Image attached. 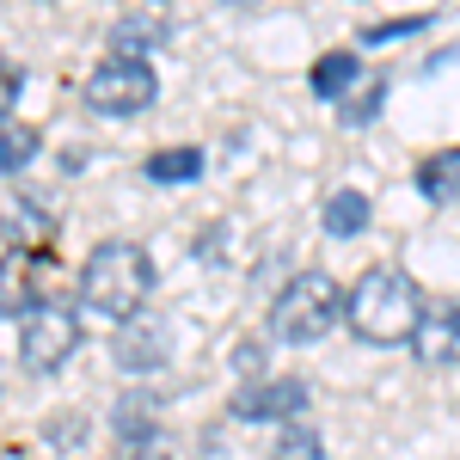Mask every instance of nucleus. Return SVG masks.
<instances>
[{"label":"nucleus","instance_id":"f257e3e1","mask_svg":"<svg viewBox=\"0 0 460 460\" xmlns=\"http://www.w3.org/2000/svg\"><path fill=\"white\" fill-rule=\"evenodd\" d=\"M424 295L418 283L399 270V264H375L350 283V301H344V319L362 344H411L418 325H424Z\"/></svg>","mask_w":460,"mask_h":460},{"label":"nucleus","instance_id":"f03ea898","mask_svg":"<svg viewBox=\"0 0 460 460\" xmlns=\"http://www.w3.org/2000/svg\"><path fill=\"white\" fill-rule=\"evenodd\" d=\"M147 288H154V264L136 240H99L80 264V307L93 319H111V325H129L142 314Z\"/></svg>","mask_w":460,"mask_h":460},{"label":"nucleus","instance_id":"7ed1b4c3","mask_svg":"<svg viewBox=\"0 0 460 460\" xmlns=\"http://www.w3.org/2000/svg\"><path fill=\"white\" fill-rule=\"evenodd\" d=\"M344 301H350V295H338V283H332L325 270H301V277L270 301V332H277L283 344H314V338H325V332L344 319Z\"/></svg>","mask_w":460,"mask_h":460},{"label":"nucleus","instance_id":"20e7f679","mask_svg":"<svg viewBox=\"0 0 460 460\" xmlns=\"http://www.w3.org/2000/svg\"><path fill=\"white\" fill-rule=\"evenodd\" d=\"M154 93H160L154 68L129 62V56H105L99 68L86 74V105L99 111V117H136V111L154 105Z\"/></svg>","mask_w":460,"mask_h":460},{"label":"nucleus","instance_id":"39448f33","mask_svg":"<svg viewBox=\"0 0 460 460\" xmlns=\"http://www.w3.org/2000/svg\"><path fill=\"white\" fill-rule=\"evenodd\" d=\"M80 350V325H74L68 307H31V314L19 319V362L31 368V375H56L68 356Z\"/></svg>","mask_w":460,"mask_h":460},{"label":"nucleus","instance_id":"423d86ee","mask_svg":"<svg viewBox=\"0 0 460 460\" xmlns=\"http://www.w3.org/2000/svg\"><path fill=\"white\" fill-rule=\"evenodd\" d=\"M307 411V381L283 375V381H252L234 393V418H295Z\"/></svg>","mask_w":460,"mask_h":460},{"label":"nucleus","instance_id":"0eeeda50","mask_svg":"<svg viewBox=\"0 0 460 460\" xmlns=\"http://www.w3.org/2000/svg\"><path fill=\"white\" fill-rule=\"evenodd\" d=\"M411 350L424 368H455L460 362V301H436L418 325V338H411Z\"/></svg>","mask_w":460,"mask_h":460},{"label":"nucleus","instance_id":"6e6552de","mask_svg":"<svg viewBox=\"0 0 460 460\" xmlns=\"http://www.w3.org/2000/svg\"><path fill=\"white\" fill-rule=\"evenodd\" d=\"M166 356H172V325H166V319L136 314L123 332H117V362L136 368V375H142V368H160Z\"/></svg>","mask_w":460,"mask_h":460},{"label":"nucleus","instance_id":"1a4fd4ad","mask_svg":"<svg viewBox=\"0 0 460 460\" xmlns=\"http://www.w3.org/2000/svg\"><path fill=\"white\" fill-rule=\"evenodd\" d=\"M418 190L429 203H455L460 197V147H436L424 166H418Z\"/></svg>","mask_w":460,"mask_h":460},{"label":"nucleus","instance_id":"9d476101","mask_svg":"<svg viewBox=\"0 0 460 460\" xmlns=\"http://www.w3.org/2000/svg\"><path fill=\"white\" fill-rule=\"evenodd\" d=\"M368 227V197L362 190H332L325 197V234L332 240H356Z\"/></svg>","mask_w":460,"mask_h":460},{"label":"nucleus","instance_id":"9b49d317","mask_svg":"<svg viewBox=\"0 0 460 460\" xmlns=\"http://www.w3.org/2000/svg\"><path fill=\"white\" fill-rule=\"evenodd\" d=\"M147 178L154 184H190V178H203V147H160V154H147Z\"/></svg>","mask_w":460,"mask_h":460},{"label":"nucleus","instance_id":"f8f14e48","mask_svg":"<svg viewBox=\"0 0 460 460\" xmlns=\"http://www.w3.org/2000/svg\"><path fill=\"white\" fill-rule=\"evenodd\" d=\"M356 86V49H325L314 62V93L319 99H344Z\"/></svg>","mask_w":460,"mask_h":460},{"label":"nucleus","instance_id":"ddd939ff","mask_svg":"<svg viewBox=\"0 0 460 460\" xmlns=\"http://www.w3.org/2000/svg\"><path fill=\"white\" fill-rule=\"evenodd\" d=\"M154 43H166L160 25H142V19H123V25H111V56H129V62H147V49Z\"/></svg>","mask_w":460,"mask_h":460},{"label":"nucleus","instance_id":"4468645a","mask_svg":"<svg viewBox=\"0 0 460 460\" xmlns=\"http://www.w3.org/2000/svg\"><path fill=\"white\" fill-rule=\"evenodd\" d=\"M277 460H325V442H319V429L288 424L283 436H277Z\"/></svg>","mask_w":460,"mask_h":460},{"label":"nucleus","instance_id":"2eb2a0df","mask_svg":"<svg viewBox=\"0 0 460 460\" xmlns=\"http://www.w3.org/2000/svg\"><path fill=\"white\" fill-rule=\"evenodd\" d=\"M31 154H37V136H31V129H19V123H6V178L25 172Z\"/></svg>","mask_w":460,"mask_h":460},{"label":"nucleus","instance_id":"dca6fc26","mask_svg":"<svg viewBox=\"0 0 460 460\" xmlns=\"http://www.w3.org/2000/svg\"><path fill=\"white\" fill-rule=\"evenodd\" d=\"M424 25H429V13H418V19H393V25H375V31H362V43H393V37L424 31Z\"/></svg>","mask_w":460,"mask_h":460},{"label":"nucleus","instance_id":"f3484780","mask_svg":"<svg viewBox=\"0 0 460 460\" xmlns=\"http://www.w3.org/2000/svg\"><path fill=\"white\" fill-rule=\"evenodd\" d=\"M375 111H381V80H368V93H362L356 105H344V117H350V123H362V117H375Z\"/></svg>","mask_w":460,"mask_h":460}]
</instances>
